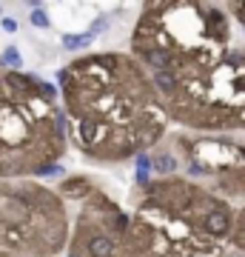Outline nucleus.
<instances>
[{
	"label": "nucleus",
	"mask_w": 245,
	"mask_h": 257,
	"mask_svg": "<svg viewBox=\"0 0 245 257\" xmlns=\"http://www.w3.org/2000/svg\"><path fill=\"white\" fill-rule=\"evenodd\" d=\"M69 140L86 160L123 166L168 138V109L131 52H86L57 74Z\"/></svg>",
	"instance_id": "obj_1"
},
{
	"label": "nucleus",
	"mask_w": 245,
	"mask_h": 257,
	"mask_svg": "<svg viewBox=\"0 0 245 257\" xmlns=\"http://www.w3.org/2000/svg\"><path fill=\"white\" fill-rule=\"evenodd\" d=\"M126 209L123 257H214L231 246L236 206L182 175L134 183Z\"/></svg>",
	"instance_id": "obj_2"
},
{
	"label": "nucleus",
	"mask_w": 245,
	"mask_h": 257,
	"mask_svg": "<svg viewBox=\"0 0 245 257\" xmlns=\"http://www.w3.org/2000/svg\"><path fill=\"white\" fill-rule=\"evenodd\" d=\"M234 20L225 3L154 0L140 6L128 52L154 77L157 89L191 77L234 49Z\"/></svg>",
	"instance_id": "obj_3"
},
{
	"label": "nucleus",
	"mask_w": 245,
	"mask_h": 257,
	"mask_svg": "<svg viewBox=\"0 0 245 257\" xmlns=\"http://www.w3.org/2000/svg\"><path fill=\"white\" fill-rule=\"evenodd\" d=\"M60 89L37 74L0 66V180L60 175L69 123Z\"/></svg>",
	"instance_id": "obj_4"
},
{
	"label": "nucleus",
	"mask_w": 245,
	"mask_h": 257,
	"mask_svg": "<svg viewBox=\"0 0 245 257\" xmlns=\"http://www.w3.org/2000/svg\"><path fill=\"white\" fill-rule=\"evenodd\" d=\"M171 126L197 135H245V46L160 89Z\"/></svg>",
	"instance_id": "obj_5"
},
{
	"label": "nucleus",
	"mask_w": 245,
	"mask_h": 257,
	"mask_svg": "<svg viewBox=\"0 0 245 257\" xmlns=\"http://www.w3.org/2000/svg\"><path fill=\"white\" fill-rule=\"evenodd\" d=\"M72 237V206L40 180H0V251L63 257Z\"/></svg>",
	"instance_id": "obj_6"
},
{
	"label": "nucleus",
	"mask_w": 245,
	"mask_h": 257,
	"mask_svg": "<svg viewBox=\"0 0 245 257\" xmlns=\"http://www.w3.org/2000/svg\"><path fill=\"white\" fill-rule=\"evenodd\" d=\"M180 175L202 183L228 203L245 206V135H197L174 128L163 140Z\"/></svg>",
	"instance_id": "obj_7"
},
{
	"label": "nucleus",
	"mask_w": 245,
	"mask_h": 257,
	"mask_svg": "<svg viewBox=\"0 0 245 257\" xmlns=\"http://www.w3.org/2000/svg\"><path fill=\"white\" fill-rule=\"evenodd\" d=\"M231 246L239 248L245 254V206L236 209V220H234V234H231Z\"/></svg>",
	"instance_id": "obj_8"
},
{
	"label": "nucleus",
	"mask_w": 245,
	"mask_h": 257,
	"mask_svg": "<svg viewBox=\"0 0 245 257\" xmlns=\"http://www.w3.org/2000/svg\"><path fill=\"white\" fill-rule=\"evenodd\" d=\"M225 12L231 15V20H236V23L245 29V0H228Z\"/></svg>",
	"instance_id": "obj_9"
},
{
	"label": "nucleus",
	"mask_w": 245,
	"mask_h": 257,
	"mask_svg": "<svg viewBox=\"0 0 245 257\" xmlns=\"http://www.w3.org/2000/svg\"><path fill=\"white\" fill-rule=\"evenodd\" d=\"M3 60H6V69H15V72H23L20 66H23V57H20V52L15 46L6 49V55H3Z\"/></svg>",
	"instance_id": "obj_10"
},
{
	"label": "nucleus",
	"mask_w": 245,
	"mask_h": 257,
	"mask_svg": "<svg viewBox=\"0 0 245 257\" xmlns=\"http://www.w3.org/2000/svg\"><path fill=\"white\" fill-rule=\"evenodd\" d=\"M91 37H94V32H86V35H66L63 40H66V46L69 49H77V46H86Z\"/></svg>",
	"instance_id": "obj_11"
},
{
	"label": "nucleus",
	"mask_w": 245,
	"mask_h": 257,
	"mask_svg": "<svg viewBox=\"0 0 245 257\" xmlns=\"http://www.w3.org/2000/svg\"><path fill=\"white\" fill-rule=\"evenodd\" d=\"M29 20H32V26H37V29H49V15H46L40 6H35V9H32Z\"/></svg>",
	"instance_id": "obj_12"
},
{
	"label": "nucleus",
	"mask_w": 245,
	"mask_h": 257,
	"mask_svg": "<svg viewBox=\"0 0 245 257\" xmlns=\"http://www.w3.org/2000/svg\"><path fill=\"white\" fill-rule=\"evenodd\" d=\"M214 257H245V254L239 251V248H234V246H225L219 254H214Z\"/></svg>",
	"instance_id": "obj_13"
},
{
	"label": "nucleus",
	"mask_w": 245,
	"mask_h": 257,
	"mask_svg": "<svg viewBox=\"0 0 245 257\" xmlns=\"http://www.w3.org/2000/svg\"><path fill=\"white\" fill-rule=\"evenodd\" d=\"M0 26H3V32H18V23H15L12 18H3L0 20Z\"/></svg>",
	"instance_id": "obj_14"
},
{
	"label": "nucleus",
	"mask_w": 245,
	"mask_h": 257,
	"mask_svg": "<svg viewBox=\"0 0 245 257\" xmlns=\"http://www.w3.org/2000/svg\"><path fill=\"white\" fill-rule=\"evenodd\" d=\"M0 257H20V254H3V251H0Z\"/></svg>",
	"instance_id": "obj_15"
}]
</instances>
